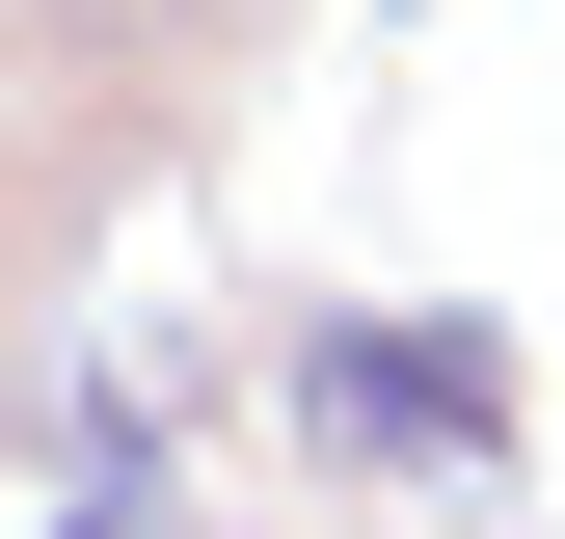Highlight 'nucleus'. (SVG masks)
<instances>
[{
	"label": "nucleus",
	"instance_id": "f257e3e1",
	"mask_svg": "<svg viewBox=\"0 0 565 539\" xmlns=\"http://www.w3.org/2000/svg\"><path fill=\"white\" fill-rule=\"evenodd\" d=\"M297 432L350 486H512V351L484 324H297Z\"/></svg>",
	"mask_w": 565,
	"mask_h": 539
},
{
	"label": "nucleus",
	"instance_id": "f03ea898",
	"mask_svg": "<svg viewBox=\"0 0 565 539\" xmlns=\"http://www.w3.org/2000/svg\"><path fill=\"white\" fill-rule=\"evenodd\" d=\"M54 539H162V432H135V404L82 432V486H54Z\"/></svg>",
	"mask_w": 565,
	"mask_h": 539
},
{
	"label": "nucleus",
	"instance_id": "7ed1b4c3",
	"mask_svg": "<svg viewBox=\"0 0 565 539\" xmlns=\"http://www.w3.org/2000/svg\"><path fill=\"white\" fill-rule=\"evenodd\" d=\"M54 28H82V54H189L216 0H54Z\"/></svg>",
	"mask_w": 565,
	"mask_h": 539
}]
</instances>
